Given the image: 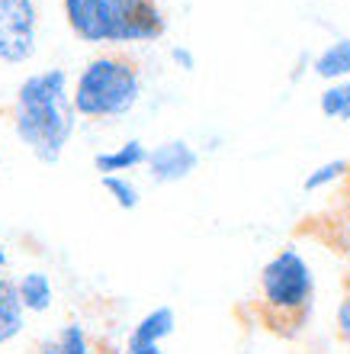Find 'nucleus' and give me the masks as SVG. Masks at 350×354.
<instances>
[{
    "label": "nucleus",
    "instance_id": "obj_15",
    "mask_svg": "<svg viewBox=\"0 0 350 354\" xmlns=\"http://www.w3.org/2000/svg\"><path fill=\"white\" fill-rule=\"evenodd\" d=\"M100 187L113 196V203L119 206V209H126V213H129V209H139L142 190L129 174H106V177H100Z\"/></svg>",
    "mask_w": 350,
    "mask_h": 354
},
{
    "label": "nucleus",
    "instance_id": "obj_2",
    "mask_svg": "<svg viewBox=\"0 0 350 354\" xmlns=\"http://www.w3.org/2000/svg\"><path fill=\"white\" fill-rule=\"evenodd\" d=\"M315 270L295 245L270 254L257 274V316L270 335L295 342L315 313Z\"/></svg>",
    "mask_w": 350,
    "mask_h": 354
},
{
    "label": "nucleus",
    "instance_id": "obj_1",
    "mask_svg": "<svg viewBox=\"0 0 350 354\" xmlns=\"http://www.w3.org/2000/svg\"><path fill=\"white\" fill-rule=\"evenodd\" d=\"M71 81L74 77L61 65L39 68L19 81L10 100V129L17 142L48 168L65 158L81 122L74 110Z\"/></svg>",
    "mask_w": 350,
    "mask_h": 354
},
{
    "label": "nucleus",
    "instance_id": "obj_8",
    "mask_svg": "<svg viewBox=\"0 0 350 354\" xmlns=\"http://www.w3.org/2000/svg\"><path fill=\"white\" fill-rule=\"evenodd\" d=\"M148 151L151 149H148L142 139H126L110 151H97V155H93V171L100 177H106V174H126V171L145 168Z\"/></svg>",
    "mask_w": 350,
    "mask_h": 354
},
{
    "label": "nucleus",
    "instance_id": "obj_18",
    "mask_svg": "<svg viewBox=\"0 0 350 354\" xmlns=\"http://www.w3.org/2000/svg\"><path fill=\"white\" fill-rule=\"evenodd\" d=\"M167 58H171V65L177 68V71H196V55L190 46H171L167 48Z\"/></svg>",
    "mask_w": 350,
    "mask_h": 354
},
{
    "label": "nucleus",
    "instance_id": "obj_12",
    "mask_svg": "<svg viewBox=\"0 0 350 354\" xmlns=\"http://www.w3.org/2000/svg\"><path fill=\"white\" fill-rule=\"evenodd\" d=\"M17 287H19V299H23L26 313H36V316L48 313L52 299H55V283H52V277H48L46 270H26L17 280Z\"/></svg>",
    "mask_w": 350,
    "mask_h": 354
},
{
    "label": "nucleus",
    "instance_id": "obj_11",
    "mask_svg": "<svg viewBox=\"0 0 350 354\" xmlns=\"http://www.w3.org/2000/svg\"><path fill=\"white\" fill-rule=\"evenodd\" d=\"M312 75L322 77L324 84L331 81H350V36H338L315 55Z\"/></svg>",
    "mask_w": 350,
    "mask_h": 354
},
{
    "label": "nucleus",
    "instance_id": "obj_3",
    "mask_svg": "<svg viewBox=\"0 0 350 354\" xmlns=\"http://www.w3.org/2000/svg\"><path fill=\"white\" fill-rule=\"evenodd\" d=\"M142 65L122 48H103L90 55L71 81L74 110L81 120L90 122H113L129 116L142 103Z\"/></svg>",
    "mask_w": 350,
    "mask_h": 354
},
{
    "label": "nucleus",
    "instance_id": "obj_5",
    "mask_svg": "<svg viewBox=\"0 0 350 354\" xmlns=\"http://www.w3.org/2000/svg\"><path fill=\"white\" fill-rule=\"evenodd\" d=\"M39 0H0V62L26 65L39 52Z\"/></svg>",
    "mask_w": 350,
    "mask_h": 354
},
{
    "label": "nucleus",
    "instance_id": "obj_21",
    "mask_svg": "<svg viewBox=\"0 0 350 354\" xmlns=\"http://www.w3.org/2000/svg\"><path fill=\"white\" fill-rule=\"evenodd\" d=\"M7 264H10V258H7V248H3V245H0V274H3V270H7Z\"/></svg>",
    "mask_w": 350,
    "mask_h": 354
},
{
    "label": "nucleus",
    "instance_id": "obj_20",
    "mask_svg": "<svg viewBox=\"0 0 350 354\" xmlns=\"http://www.w3.org/2000/svg\"><path fill=\"white\" fill-rule=\"evenodd\" d=\"M122 354H167L161 345H126Z\"/></svg>",
    "mask_w": 350,
    "mask_h": 354
},
{
    "label": "nucleus",
    "instance_id": "obj_17",
    "mask_svg": "<svg viewBox=\"0 0 350 354\" xmlns=\"http://www.w3.org/2000/svg\"><path fill=\"white\" fill-rule=\"evenodd\" d=\"M334 332H338V338L350 348V277H347V283H344L338 309H334Z\"/></svg>",
    "mask_w": 350,
    "mask_h": 354
},
{
    "label": "nucleus",
    "instance_id": "obj_6",
    "mask_svg": "<svg viewBox=\"0 0 350 354\" xmlns=\"http://www.w3.org/2000/svg\"><path fill=\"white\" fill-rule=\"evenodd\" d=\"M200 168V151L186 139H164L148 151V177L155 184H180Z\"/></svg>",
    "mask_w": 350,
    "mask_h": 354
},
{
    "label": "nucleus",
    "instance_id": "obj_14",
    "mask_svg": "<svg viewBox=\"0 0 350 354\" xmlns=\"http://www.w3.org/2000/svg\"><path fill=\"white\" fill-rule=\"evenodd\" d=\"M318 110L324 120L350 122V81H331L318 93Z\"/></svg>",
    "mask_w": 350,
    "mask_h": 354
},
{
    "label": "nucleus",
    "instance_id": "obj_16",
    "mask_svg": "<svg viewBox=\"0 0 350 354\" xmlns=\"http://www.w3.org/2000/svg\"><path fill=\"white\" fill-rule=\"evenodd\" d=\"M347 174H350V161L347 158H331V161H324V165H318V168H312L309 174H305L302 190L305 194H315V190H324V187L344 180Z\"/></svg>",
    "mask_w": 350,
    "mask_h": 354
},
{
    "label": "nucleus",
    "instance_id": "obj_4",
    "mask_svg": "<svg viewBox=\"0 0 350 354\" xmlns=\"http://www.w3.org/2000/svg\"><path fill=\"white\" fill-rule=\"evenodd\" d=\"M167 32L161 0H110L106 3V48L151 46Z\"/></svg>",
    "mask_w": 350,
    "mask_h": 354
},
{
    "label": "nucleus",
    "instance_id": "obj_19",
    "mask_svg": "<svg viewBox=\"0 0 350 354\" xmlns=\"http://www.w3.org/2000/svg\"><path fill=\"white\" fill-rule=\"evenodd\" d=\"M312 62H315V55H312V52H299V58H295L293 71H289V81H293V84H299V81H302V75H305V71H312Z\"/></svg>",
    "mask_w": 350,
    "mask_h": 354
},
{
    "label": "nucleus",
    "instance_id": "obj_7",
    "mask_svg": "<svg viewBox=\"0 0 350 354\" xmlns=\"http://www.w3.org/2000/svg\"><path fill=\"white\" fill-rule=\"evenodd\" d=\"M106 3L110 0H61V13L74 39L106 48Z\"/></svg>",
    "mask_w": 350,
    "mask_h": 354
},
{
    "label": "nucleus",
    "instance_id": "obj_10",
    "mask_svg": "<svg viewBox=\"0 0 350 354\" xmlns=\"http://www.w3.org/2000/svg\"><path fill=\"white\" fill-rule=\"evenodd\" d=\"M174 328H177L174 306H155L132 326L126 345H161L164 338L174 335Z\"/></svg>",
    "mask_w": 350,
    "mask_h": 354
},
{
    "label": "nucleus",
    "instance_id": "obj_9",
    "mask_svg": "<svg viewBox=\"0 0 350 354\" xmlns=\"http://www.w3.org/2000/svg\"><path fill=\"white\" fill-rule=\"evenodd\" d=\"M26 328V306L19 299L17 280L0 274V348L23 335Z\"/></svg>",
    "mask_w": 350,
    "mask_h": 354
},
{
    "label": "nucleus",
    "instance_id": "obj_13",
    "mask_svg": "<svg viewBox=\"0 0 350 354\" xmlns=\"http://www.w3.org/2000/svg\"><path fill=\"white\" fill-rule=\"evenodd\" d=\"M32 354H90V335L81 322H68L55 335L42 338Z\"/></svg>",
    "mask_w": 350,
    "mask_h": 354
}]
</instances>
